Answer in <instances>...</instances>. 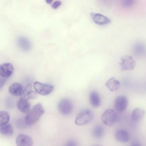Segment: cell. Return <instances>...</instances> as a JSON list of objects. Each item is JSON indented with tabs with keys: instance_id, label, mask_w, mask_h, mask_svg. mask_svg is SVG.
<instances>
[{
	"instance_id": "6da1fadb",
	"label": "cell",
	"mask_w": 146,
	"mask_h": 146,
	"mask_svg": "<svg viewBox=\"0 0 146 146\" xmlns=\"http://www.w3.org/2000/svg\"><path fill=\"white\" fill-rule=\"evenodd\" d=\"M41 104L38 103L34 106L27 113L25 117L26 123L29 125L35 124L44 112Z\"/></svg>"
},
{
	"instance_id": "7a4b0ae2",
	"label": "cell",
	"mask_w": 146,
	"mask_h": 146,
	"mask_svg": "<svg viewBox=\"0 0 146 146\" xmlns=\"http://www.w3.org/2000/svg\"><path fill=\"white\" fill-rule=\"evenodd\" d=\"M94 114L93 111L88 109L82 110L76 117L75 122L78 125L81 126L87 124L93 119Z\"/></svg>"
},
{
	"instance_id": "3957f363",
	"label": "cell",
	"mask_w": 146,
	"mask_h": 146,
	"mask_svg": "<svg viewBox=\"0 0 146 146\" xmlns=\"http://www.w3.org/2000/svg\"><path fill=\"white\" fill-rule=\"evenodd\" d=\"M117 119L116 112L113 109L109 108L106 110L101 116V120L105 125L111 126L115 122Z\"/></svg>"
},
{
	"instance_id": "277c9868",
	"label": "cell",
	"mask_w": 146,
	"mask_h": 146,
	"mask_svg": "<svg viewBox=\"0 0 146 146\" xmlns=\"http://www.w3.org/2000/svg\"><path fill=\"white\" fill-rule=\"evenodd\" d=\"M59 111L64 115L70 114L73 109V105L71 101L69 99L64 98L60 100L58 105Z\"/></svg>"
},
{
	"instance_id": "5b68a950",
	"label": "cell",
	"mask_w": 146,
	"mask_h": 146,
	"mask_svg": "<svg viewBox=\"0 0 146 146\" xmlns=\"http://www.w3.org/2000/svg\"><path fill=\"white\" fill-rule=\"evenodd\" d=\"M119 65L122 71L131 70L135 68V63L131 56L125 55L121 58Z\"/></svg>"
},
{
	"instance_id": "8992f818",
	"label": "cell",
	"mask_w": 146,
	"mask_h": 146,
	"mask_svg": "<svg viewBox=\"0 0 146 146\" xmlns=\"http://www.w3.org/2000/svg\"><path fill=\"white\" fill-rule=\"evenodd\" d=\"M34 87L36 92L42 95H47L52 91L53 86L52 85L36 82L34 83Z\"/></svg>"
},
{
	"instance_id": "52a82bcc",
	"label": "cell",
	"mask_w": 146,
	"mask_h": 146,
	"mask_svg": "<svg viewBox=\"0 0 146 146\" xmlns=\"http://www.w3.org/2000/svg\"><path fill=\"white\" fill-rule=\"evenodd\" d=\"M14 68L10 63L6 62L2 64L0 66V76L5 78H8L13 74Z\"/></svg>"
},
{
	"instance_id": "ba28073f",
	"label": "cell",
	"mask_w": 146,
	"mask_h": 146,
	"mask_svg": "<svg viewBox=\"0 0 146 146\" xmlns=\"http://www.w3.org/2000/svg\"><path fill=\"white\" fill-rule=\"evenodd\" d=\"M128 104L127 98L125 96H120L117 97L114 102V107L117 111L121 112L126 109Z\"/></svg>"
},
{
	"instance_id": "9c48e42d",
	"label": "cell",
	"mask_w": 146,
	"mask_h": 146,
	"mask_svg": "<svg viewBox=\"0 0 146 146\" xmlns=\"http://www.w3.org/2000/svg\"><path fill=\"white\" fill-rule=\"evenodd\" d=\"M16 143L18 146H31L33 144L31 137L29 135L21 134L17 137Z\"/></svg>"
},
{
	"instance_id": "30bf717a",
	"label": "cell",
	"mask_w": 146,
	"mask_h": 146,
	"mask_svg": "<svg viewBox=\"0 0 146 146\" xmlns=\"http://www.w3.org/2000/svg\"><path fill=\"white\" fill-rule=\"evenodd\" d=\"M90 15L94 22L98 25H105L111 22L109 19L102 14L91 13Z\"/></svg>"
},
{
	"instance_id": "8fae6325",
	"label": "cell",
	"mask_w": 146,
	"mask_h": 146,
	"mask_svg": "<svg viewBox=\"0 0 146 146\" xmlns=\"http://www.w3.org/2000/svg\"><path fill=\"white\" fill-rule=\"evenodd\" d=\"M37 94L36 92L33 89L32 85L29 84L27 85L23 90L21 97L23 98L28 100L35 99L36 98Z\"/></svg>"
},
{
	"instance_id": "7c38bea8",
	"label": "cell",
	"mask_w": 146,
	"mask_h": 146,
	"mask_svg": "<svg viewBox=\"0 0 146 146\" xmlns=\"http://www.w3.org/2000/svg\"><path fill=\"white\" fill-rule=\"evenodd\" d=\"M28 100L22 97L18 101L17 106L18 109L23 113H27L30 110V104Z\"/></svg>"
},
{
	"instance_id": "4fadbf2b",
	"label": "cell",
	"mask_w": 146,
	"mask_h": 146,
	"mask_svg": "<svg viewBox=\"0 0 146 146\" xmlns=\"http://www.w3.org/2000/svg\"><path fill=\"white\" fill-rule=\"evenodd\" d=\"M23 90L22 85L17 82H15L12 84L9 88V92L15 96H21Z\"/></svg>"
},
{
	"instance_id": "5bb4252c",
	"label": "cell",
	"mask_w": 146,
	"mask_h": 146,
	"mask_svg": "<svg viewBox=\"0 0 146 146\" xmlns=\"http://www.w3.org/2000/svg\"><path fill=\"white\" fill-rule=\"evenodd\" d=\"M105 85L110 91L114 92L119 88L120 84L118 80L112 77L107 81L105 83Z\"/></svg>"
},
{
	"instance_id": "9a60e30c",
	"label": "cell",
	"mask_w": 146,
	"mask_h": 146,
	"mask_svg": "<svg viewBox=\"0 0 146 146\" xmlns=\"http://www.w3.org/2000/svg\"><path fill=\"white\" fill-rule=\"evenodd\" d=\"M115 137L118 141L125 143L127 142L129 139V135L128 132L123 129L117 130L115 132Z\"/></svg>"
},
{
	"instance_id": "2e32d148",
	"label": "cell",
	"mask_w": 146,
	"mask_h": 146,
	"mask_svg": "<svg viewBox=\"0 0 146 146\" xmlns=\"http://www.w3.org/2000/svg\"><path fill=\"white\" fill-rule=\"evenodd\" d=\"M89 100L91 104L94 107H98L101 104V100L99 94L95 91H93L90 93Z\"/></svg>"
},
{
	"instance_id": "e0dca14e",
	"label": "cell",
	"mask_w": 146,
	"mask_h": 146,
	"mask_svg": "<svg viewBox=\"0 0 146 146\" xmlns=\"http://www.w3.org/2000/svg\"><path fill=\"white\" fill-rule=\"evenodd\" d=\"M145 113V110L141 108H137L133 111L132 114V118L135 121L140 120L144 116Z\"/></svg>"
},
{
	"instance_id": "ac0fdd59",
	"label": "cell",
	"mask_w": 146,
	"mask_h": 146,
	"mask_svg": "<svg viewBox=\"0 0 146 146\" xmlns=\"http://www.w3.org/2000/svg\"><path fill=\"white\" fill-rule=\"evenodd\" d=\"M13 127L10 123H7L0 126V132L3 135L11 136L13 134Z\"/></svg>"
},
{
	"instance_id": "d6986e66",
	"label": "cell",
	"mask_w": 146,
	"mask_h": 146,
	"mask_svg": "<svg viewBox=\"0 0 146 146\" xmlns=\"http://www.w3.org/2000/svg\"><path fill=\"white\" fill-rule=\"evenodd\" d=\"M18 45L22 49L25 50H29L31 47V44L29 41L26 38L20 37L17 40Z\"/></svg>"
},
{
	"instance_id": "ffe728a7",
	"label": "cell",
	"mask_w": 146,
	"mask_h": 146,
	"mask_svg": "<svg viewBox=\"0 0 146 146\" xmlns=\"http://www.w3.org/2000/svg\"><path fill=\"white\" fill-rule=\"evenodd\" d=\"M103 129L102 127L99 125H95L92 130V135L96 138L101 137L103 133Z\"/></svg>"
},
{
	"instance_id": "44dd1931",
	"label": "cell",
	"mask_w": 146,
	"mask_h": 146,
	"mask_svg": "<svg viewBox=\"0 0 146 146\" xmlns=\"http://www.w3.org/2000/svg\"><path fill=\"white\" fill-rule=\"evenodd\" d=\"M10 116L6 111H1L0 112V126L8 123L9 120Z\"/></svg>"
},
{
	"instance_id": "7402d4cb",
	"label": "cell",
	"mask_w": 146,
	"mask_h": 146,
	"mask_svg": "<svg viewBox=\"0 0 146 146\" xmlns=\"http://www.w3.org/2000/svg\"><path fill=\"white\" fill-rule=\"evenodd\" d=\"M136 0H121L122 6L125 8L128 9L133 7L135 4Z\"/></svg>"
},
{
	"instance_id": "603a6c76",
	"label": "cell",
	"mask_w": 146,
	"mask_h": 146,
	"mask_svg": "<svg viewBox=\"0 0 146 146\" xmlns=\"http://www.w3.org/2000/svg\"><path fill=\"white\" fill-rule=\"evenodd\" d=\"M61 4V2L59 1H57L54 2L51 5L53 9H56L59 7Z\"/></svg>"
},
{
	"instance_id": "cb8c5ba5",
	"label": "cell",
	"mask_w": 146,
	"mask_h": 146,
	"mask_svg": "<svg viewBox=\"0 0 146 146\" xmlns=\"http://www.w3.org/2000/svg\"><path fill=\"white\" fill-rule=\"evenodd\" d=\"M66 145L69 146H74L76 145V142L73 140H70L66 143Z\"/></svg>"
},
{
	"instance_id": "d4e9b609",
	"label": "cell",
	"mask_w": 146,
	"mask_h": 146,
	"mask_svg": "<svg viewBox=\"0 0 146 146\" xmlns=\"http://www.w3.org/2000/svg\"><path fill=\"white\" fill-rule=\"evenodd\" d=\"M0 79V89L3 87L7 80V78L1 77Z\"/></svg>"
},
{
	"instance_id": "484cf974",
	"label": "cell",
	"mask_w": 146,
	"mask_h": 146,
	"mask_svg": "<svg viewBox=\"0 0 146 146\" xmlns=\"http://www.w3.org/2000/svg\"><path fill=\"white\" fill-rule=\"evenodd\" d=\"M138 142H135L132 144L131 145L133 146H139L140 145L139 144Z\"/></svg>"
},
{
	"instance_id": "4316f807",
	"label": "cell",
	"mask_w": 146,
	"mask_h": 146,
	"mask_svg": "<svg viewBox=\"0 0 146 146\" xmlns=\"http://www.w3.org/2000/svg\"><path fill=\"white\" fill-rule=\"evenodd\" d=\"M53 0H45L46 2L48 4H51Z\"/></svg>"
}]
</instances>
